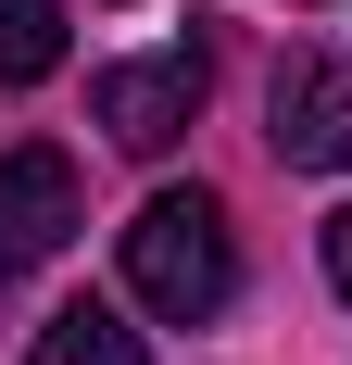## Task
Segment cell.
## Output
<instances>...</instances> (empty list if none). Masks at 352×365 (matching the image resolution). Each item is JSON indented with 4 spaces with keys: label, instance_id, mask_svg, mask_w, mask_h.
<instances>
[{
    "label": "cell",
    "instance_id": "3",
    "mask_svg": "<svg viewBox=\"0 0 352 365\" xmlns=\"http://www.w3.org/2000/svg\"><path fill=\"white\" fill-rule=\"evenodd\" d=\"M88 113H101V139H113V151H176V139H189V113H202V51L113 63L101 88H88Z\"/></svg>",
    "mask_w": 352,
    "mask_h": 365
},
{
    "label": "cell",
    "instance_id": "4",
    "mask_svg": "<svg viewBox=\"0 0 352 365\" xmlns=\"http://www.w3.org/2000/svg\"><path fill=\"white\" fill-rule=\"evenodd\" d=\"M76 240V164L63 151H0V277H26V264H51Z\"/></svg>",
    "mask_w": 352,
    "mask_h": 365
},
{
    "label": "cell",
    "instance_id": "1",
    "mask_svg": "<svg viewBox=\"0 0 352 365\" xmlns=\"http://www.w3.org/2000/svg\"><path fill=\"white\" fill-rule=\"evenodd\" d=\"M227 290H239L227 202L214 189H151L126 215V302L164 315V328H202V315H227Z\"/></svg>",
    "mask_w": 352,
    "mask_h": 365
},
{
    "label": "cell",
    "instance_id": "2",
    "mask_svg": "<svg viewBox=\"0 0 352 365\" xmlns=\"http://www.w3.org/2000/svg\"><path fill=\"white\" fill-rule=\"evenodd\" d=\"M264 139H277V164H302V177H352V63L289 51L277 88H264Z\"/></svg>",
    "mask_w": 352,
    "mask_h": 365
},
{
    "label": "cell",
    "instance_id": "7",
    "mask_svg": "<svg viewBox=\"0 0 352 365\" xmlns=\"http://www.w3.org/2000/svg\"><path fill=\"white\" fill-rule=\"evenodd\" d=\"M327 290L352 302V202H340V215H327Z\"/></svg>",
    "mask_w": 352,
    "mask_h": 365
},
{
    "label": "cell",
    "instance_id": "5",
    "mask_svg": "<svg viewBox=\"0 0 352 365\" xmlns=\"http://www.w3.org/2000/svg\"><path fill=\"white\" fill-rule=\"evenodd\" d=\"M26 365H139V328L113 315V302H63L51 328H38V353Z\"/></svg>",
    "mask_w": 352,
    "mask_h": 365
},
{
    "label": "cell",
    "instance_id": "6",
    "mask_svg": "<svg viewBox=\"0 0 352 365\" xmlns=\"http://www.w3.org/2000/svg\"><path fill=\"white\" fill-rule=\"evenodd\" d=\"M63 63V0H0V88H38Z\"/></svg>",
    "mask_w": 352,
    "mask_h": 365
}]
</instances>
